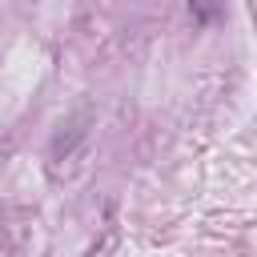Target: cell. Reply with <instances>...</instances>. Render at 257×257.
Returning <instances> with one entry per match:
<instances>
[]
</instances>
